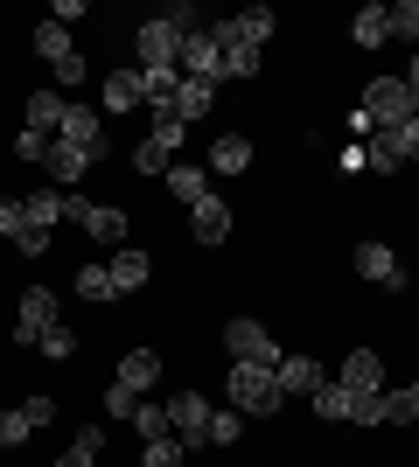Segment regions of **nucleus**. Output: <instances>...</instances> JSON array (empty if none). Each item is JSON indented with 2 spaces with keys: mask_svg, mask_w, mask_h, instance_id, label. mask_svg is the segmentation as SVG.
<instances>
[{
  "mask_svg": "<svg viewBox=\"0 0 419 467\" xmlns=\"http://www.w3.org/2000/svg\"><path fill=\"white\" fill-rule=\"evenodd\" d=\"M224 390H231V405H238L245 419H266V411H279V405H287V390L273 384V370H266V363H231Z\"/></svg>",
  "mask_w": 419,
  "mask_h": 467,
  "instance_id": "1",
  "label": "nucleus"
},
{
  "mask_svg": "<svg viewBox=\"0 0 419 467\" xmlns=\"http://www.w3.org/2000/svg\"><path fill=\"white\" fill-rule=\"evenodd\" d=\"M363 119H371V133H392V126H405L413 119V91H405V78H371L363 84Z\"/></svg>",
  "mask_w": 419,
  "mask_h": 467,
  "instance_id": "2",
  "label": "nucleus"
},
{
  "mask_svg": "<svg viewBox=\"0 0 419 467\" xmlns=\"http://www.w3.org/2000/svg\"><path fill=\"white\" fill-rule=\"evenodd\" d=\"M182 133H189V126H182L175 112H154V133L140 140L133 168H140V175H168V168H175V154H182Z\"/></svg>",
  "mask_w": 419,
  "mask_h": 467,
  "instance_id": "3",
  "label": "nucleus"
},
{
  "mask_svg": "<svg viewBox=\"0 0 419 467\" xmlns=\"http://www.w3.org/2000/svg\"><path fill=\"white\" fill-rule=\"evenodd\" d=\"M140 70H182V28L168 15H154V21H140Z\"/></svg>",
  "mask_w": 419,
  "mask_h": 467,
  "instance_id": "4",
  "label": "nucleus"
},
{
  "mask_svg": "<svg viewBox=\"0 0 419 467\" xmlns=\"http://www.w3.org/2000/svg\"><path fill=\"white\" fill-rule=\"evenodd\" d=\"M49 328H57V293L28 286V293H21V314H15V342H21V349H36Z\"/></svg>",
  "mask_w": 419,
  "mask_h": 467,
  "instance_id": "5",
  "label": "nucleus"
},
{
  "mask_svg": "<svg viewBox=\"0 0 419 467\" xmlns=\"http://www.w3.org/2000/svg\"><path fill=\"white\" fill-rule=\"evenodd\" d=\"M224 349L238 356V363H266V370H279V342L259 328V321H245V314L224 328Z\"/></svg>",
  "mask_w": 419,
  "mask_h": 467,
  "instance_id": "6",
  "label": "nucleus"
},
{
  "mask_svg": "<svg viewBox=\"0 0 419 467\" xmlns=\"http://www.w3.org/2000/svg\"><path fill=\"white\" fill-rule=\"evenodd\" d=\"M168 426H175L182 447H210V405H203L196 390H175V398H168Z\"/></svg>",
  "mask_w": 419,
  "mask_h": 467,
  "instance_id": "7",
  "label": "nucleus"
},
{
  "mask_svg": "<svg viewBox=\"0 0 419 467\" xmlns=\"http://www.w3.org/2000/svg\"><path fill=\"white\" fill-rule=\"evenodd\" d=\"M182 78H203V84L224 78V49H217V36H210V28L182 36Z\"/></svg>",
  "mask_w": 419,
  "mask_h": 467,
  "instance_id": "8",
  "label": "nucleus"
},
{
  "mask_svg": "<svg viewBox=\"0 0 419 467\" xmlns=\"http://www.w3.org/2000/svg\"><path fill=\"white\" fill-rule=\"evenodd\" d=\"M49 419H57L49 398H21L15 411H0V447H21V440H28L36 426H49Z\"/></svg>",
  "mask_w": 419,
  "mask_h": 467,
  "instance_id": "9",
  "label": "nucleus"
},
{
  "mask_svg": "<svg viewBox=\"0 0 419 467\" xmlns=\"http://www.w3.org/2000/svg\"><path fill=\"white\" fill-rule=\"evenodd\" d=\"M210 36L217 42H245V49H266L273 15H266V7H245V15H231V21H210Z\"/></svg>",
  "mask_w": 419,
  "mask_h": 467,
  "instance_id": "10",
  "label": "nucleus"
},
{
  "mask_svg": "<svg viewBox=\"0 0 419 467\" xmlns=\"http://www.w3.org/2000/svg\"><path fill=\"white\" fill-rule=\"evenodd\" d=\"M273 384L287 390V398H315V390L329 384V370H321L315 356H279V370H273Z\"/></svg>",
  "mask_w": 419,
  "mask_h": 467,
  "instance_id": "11",
  "label": "nucleus"
},
{
  "mask_svg": "<svg viewBox=\"0 0 419 467\" xmlns=\"http://www.w3.org/2000/svg\"><path fill=\"white\" fill-rule=\"evenodd\" d=\"M336 384H350L357 398H378V390H384V356H378V349H350Z\"/></svg>",
  "mask_w": 419,
  "mask_h": 467,
  "instance_id": "12",
  "label": "nucleus"
},
{
  "mask_svg": "<svg viewBox=\"0 0 419 467\" xmlns=\"http://www.w3.org/2000/svg\"><path fill=\"white\" fill-rule=\"evenodd\" d=\"M57 140H70V147H84L91 161H105V133H99V112H91V105H70Z\"/></svg>",
  "mask_w": 419,
  "mask_h": 467,
  "instance_id": "13",
  "label": "nucleus"
},
{
  "mask_svg": "<svg viewBox=\"0 0 419 467\" xmlns=\"http://www.w3.org/2000/svg\"><path fill=\"white\" fill-rule=\"evenodd\" d=\"M357 273L371 286H405V265L392 258V244H357Z\"/></svg>",
  "mask_w": 419,
  "mask_h": 467,
  "instance_id": "14",
  "label": "nucleus"
},
{
  "mask_svg": "<svg viewBox=\"0 0 419 467\" xmlns=\"http://www.w3.org/2000/svg\"><path fill=\"white\" fill-rule=\"evenodd\" d=\"M63 112H70V98H63V91H36V98H28V133L57 140L63 133Z\"/></svg>",
  "mask_w": 419,
  "mask_h": 467,
  "instance_id": "15",
  "label": "nucleus"
},
{
  "mask_svg": "<svg viewBox=\"0 0 419 467\" xmlns=\"http://www.w3.org/2000/svg\"><path fill=\"white\" fill-rule=\"evenodd\" d=\"M189 231H196V244H224L231 237V210H224L217 195H203L196 210H189Z\"/></svg>",
  "mask_w": 419,
  "mask_h": 467,
  "instance_id": "16",
  "label": "nucleus"
},
{
  "mask_svg": "<svg viewBox=\"0 0 419 467\" xmlns=\"http://www.w3.org/2000/svg\"><path fill=\"white\" fill-rule=\"evenodd\" d=\"M147 279H154L147 252H140V244H120V252H112V286H120V293H140Z\"/></svg>",
  "mask_w": 419,
  "mask_h": 467,
  "instance_id": "17",
  "label": "nucleus"
},
{
  "mask_svg": "<svg viewBox=\"0 0 419 467\" xmlns=\"http://www.w3.org/2000/svg\"><path fill=\"white\" fill-rule=\"evenodd\" d=\"M42 168H49V175H57L63 189H70V182H84L91 154H84V147H70V140H49V154H42Z\"/></svg>",
  "mask_w": 419,
  "mask_h": 467,
  "instance_id": "18",
  "label": "nucleus"
},
{
  "mask_svg": "<svg viewBox=\"0 0 419 467\" xmlns=\"http://www.w3.org/2000/svg\"><path fill=\"white\" fill-rule=\"evenodd\" d=\"M210 168H217V175H245V168H252V140H245V133L210 140Z\"/></svg>",
  "mask_w": 419,
  "mask_h": 467,
  "instance_id": "19",
  "label": "nucleus"
},
{
  "mask_svg": "<svg viewBox=\"0 0 419 467\" xmlns=\"http://www.w3.org/2000/svg\"><path fill=\"white\" fill-rule=\"evenodd\" d=\"M21 216H28V231H57V223H63V189L21 195Z\"/></svg>",
  "mask_w": 419,
  "mask_h": 467,
  "instance_id": "20",
  "label": "nucleus"
},
{
  "mask_svg": "<svg viewBox=\"0 0 419 467\" xmlns=\"http://www.w3.org/2000/svg\"><path fill=\"white\" fill-rule=\"evenodd\" d=\"M350 42H357V49H384V42H392V7H363V15L350 21Z\"/></svg>",
  "mask_w": 419,
  "mask_h": 467,
  "instance_id": "21",
  "label": "nucleus"
},
{
  "mask_svg": "<svg viewBox=\"0 0 419 467\" xmlns=\"http://www.w3.org/2000/svg\"><path fill=\"white\" fill-rule=\"evenodd\" d=\"M154 370H161V356H154V349H133V356L120 363V377H112V384H126L133 398H147V390H154Z\"/></svg>",
  "mask_w": 419,
  "mask_h": 467,
  "instance_id": "22",
  "label": "nucleus"
},
{
  "mask_svg": "<svg viewBox=\"0 0 419 467\" xmlns=\"http://www.w3.org/2000/svg\"><path fill=\"white\" fill-rule=\"evenodd\" d=\"M175 91H182V70H140V98L154 112H175Z\"/></svg>",
  "mask_w": 419,
  "mask_h": 467,
  "instance_id": "23",
  "label": "nucleus"
},
{
  "mask_svg": "<svg viewBox=\"0 0 419 467\" xmlns=\"http://www.w3.org/2000/svg\"><path fill=\"white\" fill-rule=\"evenodd\" d=\"M133 105H147L140 98V70H112L105 78V112H133Z\"/></svg>",
  "mask_w": 419,
  "mask_h": 467,
  "instance_id": "24",
  "label": "nucleus"
},
{
  "mask_svg": "<svg viewBox=\"0 0 419 467\" xmlns=\"http://www.w3.org/2000/svg\"><path fill=\"white\" fill-rule=\"evenodd\" d=\"M210 98H217V84L182 78V91H175V119H182V126H189V119H203V112H210Z\"/></svg>",
  "mask_w": 419,
  "mask_h": 467,
  "instance_id": "25",
  "label": "nucleus"
},
{
  "mask_svg": "<svg viewBox=\"0 0 419 467\" xmlns=\"http://www.w3.org/2000/svg\"><path fill=\"white\" fill-rule=\"evenodd\" d=\"M371 140H378L384 154H399V168H405V161H419V112L405 119V126H392V133H371Z\"/></svg>",
  "mask_w": 419,
  "mask_h": 467,
  "instance_id": "26",
  "label": "nucleus"
},
{
  "mask_svg": "<svg viewBox=\"0 0 419 467\" xmlns=\"http://www.w3.org/2000/svg\"><path fill=\"white\" fill-rule=\"evenodd\" d=\"M315 411H321V419H357V390L329 377V384L315 390Z\"/></svg>",
  "mask_w": 419,
  "mask_h": 467,
  "instance_id": "27",
  "label": "nucleus"
},
{
  "mask_svg": "<svg viewBox=\"0 0 419 467\" xmlns=\"http://www.w3.org/2000/svg\"><path fill=\"white\" fill-rule=\"evenodd\" d=\"M413 419H419L413 390H378V426H413Z\"/></svg>",
  "mask_w": 419,
  "mask_h": 467,
  "instance_id": "28",
  "label": "nucleus"
},
{
  "mask_svg": "<svg viewBox=\"0 0 419 467\" xmlns=\"http://www.w3.org/2000/svg\"><path fill=\"white\" fill-rule=\"evenodd\" d=\"M133 432H140V440H168V432H175V426H168V405L140 398V405H133Z\"/></svg>",
  "mask_w": 419,
  "mask_h": 467,
  "instance_id": "29",
  "label": "nucleus"
},
{
  "mask_svg": "<svg viewBox=\"0 0 419 467\" xmlns=\"http://www.w3.org/2000/svg\"><path fill=\"white\" fill-rule=\"evenodd\" d=\"M161 182H168V189H175L182 202H189V210H196L203 195H210V189H203V168H189V161H175V168H168V175H161Z\"/></svg>",
  "mask_w": 419,
  "mask_h": 467,
  "instance_id": "30",
  "label": "nucleus"
},
{
  "mask_svg": "<svg viewBox=\"0 0 419 467\" xmlns=\"http://www.w3.org/2000/svg\"><path fill=\"white\" fill-rule=\"evenodd\" d=\"M36 49L49 57V70H57L63 57H78V49H70V28H63V21H42V28H36Z\"/></svg>",
  "mask_w": 419,
  "mask_h": 467,
  "instance_id": "31",
  "label": "nucleus"
},
{
  "mask_svg": "<svg viewBox=\"0 0 419 467\" xmlns=\"http://www.w3.org/2000/svg\"><path fill=\"white\" fill-rule=\"evenodd\" d=\"M78 293H84V300H120V286H112V265H84V273H78Z\"/></svg>",
  "mask_w": 419,
  "mask_h": 467,
  "instance_id": "32",
  "label": "nucleus"
},
{
  "mask_svg": "<svg viewBox=\"0 0 419 467\" xmlns=\"http://www.w3.org/2000/svg\"><path fill=\"white\" fill-rule=\"evenodd\" d=\"M224 49V78H259V49H245V42H217Z\"/></svg>",
  "mask_w": 419,
  "mask_h": 467,
  "instance_id": "33",
  "label": "nucleus"
},
{
  "mask_svg": "<svg viewBox=\"0 0 419 467\" xmlns=\"http://www.w3.org/2000/svg\"><path fill=\"white\" fill-rule=\"evenodd\" d=\"M99 453H105V440H99V426H91V432H78V440L63 447V461H57V467H91Z\"/></svg>",
  "mask_w": 419,
  "mask_h": 467,
  "instance_id": "34",
  "label": "nucleus"
},
{
  "mask_svg": "<svg viewBox=\"0 0 419 467\" xmlns=\"http://www.w3.org/2000/svg\"><path fill=\"white\" fill-rule=\"evenodd\" d=\"M182 453H189V447H182L175 432H168V440H147V453H140V467H182Z\"/></svg>",
  "mask_w": 419,
  "mask_h": 467,
  "instance_id": "35",
  "label": "nucleus"
},
{
  "mask_svg": "<svg viewBox=\"0 0 419 467\" xmlns=\"http://www.w3.org/2000/svg\"><path fill=\"white\" fill-rule=\"evenodd\" d=\"M245 432V411H210V447H238Z\"/></svg>",
  "mask_w": 419,
  "mask_h": 467,
  "instance_id": "36",
  "label": "nucleus"
},
{
  "mask_svg": "<svg viewBox=\"0 0 419 467\" xmlns=\"http://www.w3.org/2000/svg\"><path fill=\"white\" fill-rule=\"evenodd\" d=\"M42 356H49V363H70V356H78V335H70V328L57 321V328L42 335Z\"/></svg>",
  "mask_w": 419,
  "mask_h": 467,
  "instance_id": "37",
  "label": "nucleus"
},
{
  "mask_svg": "<svg viewBox=\"0 0 419 467\" xmlns=\"http://www.w3.org/2000/svg\"><path fill=\"white\" fill-rule=\"evenodd\" d=\"M21 231H28V216H21V195H0V237L15 244Z\"/></svg>",
  "mask_w": 419,
  "mask_h": 467,
  "instance_id": "38",
  "label": "nucleus"
},
{
  "mask_svg": "<svg viewBox=\"0 0 419 467\" xmlns=\"http://www.w3.org/2000/svg\"><path fill=\"white\" fill-rule=\"evenodd\" d=\"M392 36H413L419 42V0H399V7H392Z\"/></svg>",
  "mask_w": 419,
  "mask_h": 467,
  "instance_id": "39",
  "label": "nucleus"
},
{
  "mask_svg": "<svg viewBox=\"0 0 419 467\" xmlns=\"http://www.w3.org/2000/svg\"><path fill=\"white\" fill-rule=\"evenodd\" d=\"M133 405H140V398H133L126 384H112V390H105V411H112V419H133Z\"/></svg>",
  "mask_w": 419,
  "mask_h": 467,
  "instance_id": "40",
  "label": "nucleus"
},
{
  "mask_svg": "<svg viewBox=\"0 0 419 467\" xmlns=\"http://www.w3.org/2000/svg\"><path fill=\"white\" fill-rule=\"evenodd\" d=\"M15 154H21V161H42V154H49V140H42V133H21Z\"/></svg>",
  "mask_w": 419,
  "mask_h": 467,
  "instance_id": "41",
  "label": "nucleus"
},
{
  "mask_svg": "<svg viewBox=\"0 0 419 467\" xmlns=\"http://www.w3.org/2000/svg\"><path fill=\"white\" fill-rule=\"evenodd\" d=\"M15 252H28V258H42V252H49V231H21V237H15Z\"/></svg>",
  "mask_w": 419,
  "mask_h": 467,
  "instance_id": "42",
  "label": "nucleus"
},
{
  "mask_svg": "<svg viewBox=\"0 0 419 467\" xmlns=\"http://www.w3.org/2000/svg\"><path fill=\"white\" fill-rule=\"evenodd\" d=\"M57 84H84V57H63L57 63Z\"/></svg>",
  "mask_w": 419,
  "mask_h": 467,
  "instance_id": "43",
  "label": "nucleus"
},
{
  "mask_svg": "<svg viewBox=\"0 0 419 467\" xmlns=\"http://www.w3.org/2000/svg\"><path fill=\"white\" fill-rule=\"evenodd\" d=\"M405 91H413V112H419V57L405 63Z\"/></svg>",
  "mask_w": 419,
  "mask_h": 467,
  "instance_id": "44",
  "label": "nucleus"
},
{
  "mask_svg": "<svg viewBox=\"0 0 419 467\" xmlns=\"http://www.w3.org/2000/svg\"><path fill=\"white\" fill-rule=\"evenodd\" d=\"M413 398H419V377H413Z\"/></svg>",
  "mask_w": 419,
  "mask_h": 467,
  "instance_id": "45",
  "label": "nucleus"
}]
</instances>
